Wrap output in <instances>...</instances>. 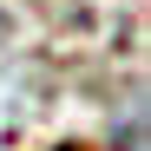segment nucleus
<instances>
[{
  "label": "nucleus",
  "instance_id": "1",
  "mask_svg": "<svg viewBox=\"0 0 151 151\" xmlns=\"http://www.w3.org/2000/svg\"><path fill=\"white\" fill-rule=\"evenodd\" d=\"M59 151H79V145H59Z\"/></svg>",
  "mask_w": 151,
  "mask_h": 151
}]
</instances>
